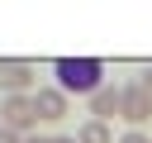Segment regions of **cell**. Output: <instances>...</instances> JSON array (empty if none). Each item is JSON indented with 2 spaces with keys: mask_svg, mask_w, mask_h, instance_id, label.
<instances>
[{
  "mask_svg": "<svg viewBox=\"0 0 152 143\" xmlns=\"http://www.w3.org/2000/svg\"><path fill=\"white\" fill-rule=\"evenodd\" d=\"M119 119H128L133 129H142L147 119H152V95L138 86V81H128V86H119Z\"/></svg>",
  "mask_w": 152,
  "mask_h": 143,
  "instance_id": "cell-3",
  "label": "cell"
},
{
  "mask_svg": "<svg viewBox=\"0 0 152 143\" xmlns=\"http://www.w3.org/2000/svg\"><path fill=\"white\" fill-rule=\"evenodd\" d=\"M24 143H52V138H38V133H33V138H24Z\"/></svg>",
  "mask_w": 152,
  "mask_h": 143,
  "instance_id": "cell-11",
  "label": "cell"
},
{
  "mask_svg": "<svg viewBox=\"0 0 152 143\" xmlns=\"http://www.w3.org/2000/svg\"><path fill=\"white\" fill-rule=\"evenodd\" d=\"M119 143H152V138H147V133H142V129H128V133H124V138H119Z\"/></svg>",
  "mask_w": 152,
  "mask_h": 143,
  "instance_id": "cell-8",
  "label": "cell"
},
{
  "mask_svg": "<svg viewBox=\"0 0 152 143\" xmlns=\"http://www.w3.org/2000/svg\"><path fill=\"white\" fill-rule=\"evenodd\" d=\"M52 72H57V91H76V95H95L100 86H104V62H95V57H57L52 62Z\"/></svg>",
  "mask_w": 152,
  "mask_h": 143,
  "instance_id": "cell-1",
  "label": "cell"
},
{
  "mask_svg": "<svg viewBox=\"0 0 152 143\" xmlns=\"http://www.w3.org/2000/svg\"><path fill=\"white\" fill-rule=\"evenodd\" d=\"M52 143H76V138H52Z\"/></svg>",
  "mask_w": 152,
  "mask_h": 143,
  "instance_id": "cell-12",
  "label": "cell"
},
{
  "mask_svg": "<svg viewBox=\"0 0 152 143\" xmlns=\"http://www.w3.org/2000/svg\"><path fill=\"white\" fill-rule=\"evenodd\" d=\"M0 143H24V138H19L14 129H5V124H0Z\"/></svg>",
  "mask_w": 152,
  "mask_h": 143,
  "instance_id": "cell-9",
  "label": "cell"
},
{
  "mask_svg": "<svg viewBox=\"0 0 152 143\" xmlns=\"http://www.w3.org/2000/svg\"><path fill=\"white\" fill-rule=\"evenodd\" d=\"M33 105H38V119H48V124L66 119V91H57V86H38Z\"/></svg>",
  "mask_w": 152,
  "mask_h": 143,
  "instance_id": "cell-5",
  "label": "cell"
},
{
  "mask_svg": "<svg viewBox=\"0 0 152 143\" xmlns=\"http://www.w3.org/2000/svg\"><path fill=\"white\" fill-rule=\"evenodd\" d=\"M28 86H33V62H19V57L0 62V91L5 95H28Z\"/></svg>",
  "mask_w": 152,
  "mask_h": 143,
  "instance_id": "cell-4",
  "label": "cell"
},
{
  "mask_svg": "<svg viewBox=\"0 0 152 143\" xmlns=\"http://www.w3.org/2000/svg\"><path fill=\"white\" fill-rule=\"evenodd\" d=\"M138 86H142V91H147V95H152V67H147V72H142V76H138Z\"/></svg>",
  "mask_w": 152,
  "mask_h": 143,
  "instance_id": "cell-10",
  "label": "cell"
},
{
  "mask_svg": "<svg viewBox=\"0 0 152 143\" xmlns=\"http://www.w3.org/2000/svg\"><path fill=\"white\" fill-rule=\"evenodd\" d=\"M0 124L14 129V133H28V129L38 124V105H33V95H5V100H0Z\"/></svg>",
  "mask_w": 152,
  "mask_h": 143,
  "instance_id": "cell-2",
  "label": "cell"
},
{
  "mask_svg": "<svg viewBox=\"0 0 152 143\" xmlns=\"http://www.w3.org/2000/svg\"><path fill=\"white\" fill-rule=\"evenodd\" d=\"M76 143H114V133H109V124H100V119H86V124L76 129Z\"/></svg>",
  "mask_w": 152,
  "mask_h": 143,
  "instance_id": "cell-7",
  "label": "cell"
},
{
  "mask_svg": "<svg viewBox=\"0 0 152 143\" xmlns=\"http://www.w3.org/2000/svg\"><path fill=\"white\" fill-rule=\"evenodd\" d=\"M114 114H119V86H109V81H104V86H100V91L90 95V119L109 124Z\"/></svg>",
  "mask_w": 152,
  "mask_h": 143,
  "instance_id": "cell-6",
  "label": "cell"
}]
</instances>
